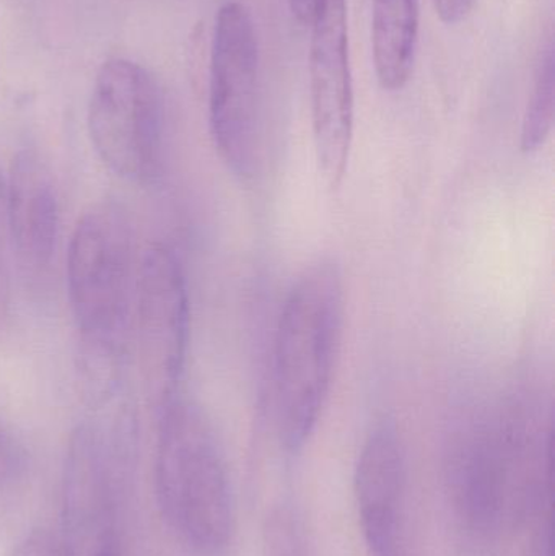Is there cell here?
Listing matches in <instances>:
<instances>
[{"label": "cell", "mask_w": 555, "mask_h": 556, "mask_svg": "<svg viewBox=\"0 0 555 556\" xmlns=\"http://www.w3.org/2000/svg\"><path fill=\"white\" fill-rule=\"evenodd\" d=\"M134 233L114 202L91 205L72 233L67 293L78 332L77 372L88 407L121 395L134 290Z\"/></svg>", "instance_id": "cell-1"}, {"label": "cell", "mask_w": 555, "mask_h": 556, "mask_svg": "<svg viewBox=\"0 0 555 556\" xmlns=\"http://www.w3.org/2000/svg\"><path fill=\"white\" fill-rule=\"evenodd\" d=\"M344 324V278L335 261H318L293 283L276 333L274 401L280 444L305 447L331 391Z\"/></svg>", "instance_id": "cell-2"}, {"label": "cell", "mask_w": 555, "mask_h": 556, "mask_svg": "<svg viewBox=\"0 0 555 556\" xmlns=\"http://www.w3.org/2000/svg\"><path fill=\"white\" fill-rule=\"evenodd\" d=\"M155 493L182 544L205 556L227 551L237 513L224 451L207 415L181 395L159 412Z\"/></svg>", "instance_id": "cell-3"}, {"label": "cell", "mask_w": 555, "mask_h": 556, "mask_svg": "<svg viewBox=\"0 0 555 556\" xmlns=\"http://www.w3.org/2000/svg\"><path fill=\"white\" fill-rule=\"evenodd\" d=\"M93 412L65 451L61 556H121L119 492L136 456V414L127 401Z\"/></svg>", "instance_id": "cell-4"}, {"label": "cell", "mask_w": 555, "mask_h": 556, "mask_svg": "<svg viewBox=\"0 0 555 556\" xmlns=\"http://www.w3.org/2000/svg\"><path fill=\"white\" fill-rule=\"evenodd\" d=\"M521 433L476 434L449 464V492L466 528L499 535L551 505L553 437L540 447Z\"/></svg>", "instance_id": "cell-5"}, {"label": "cell", "mask_w": 555, "mask_h": 556, "mask_svg": "<svg viewBox=\"0 0 555 556\" xmlns=\"http://www.w3.org/2000/svg\"><path fill=\"white\" fill-rule=\"evenodd\" d=\"M209 123L225 165L244 181L266 163L260 85V45L244 3L227 2L215 18L209 81Z\"/></svg>", "instance_id": "cell-6"}, {"label": "cell", "mask_w": 555, "mask_h": 556, "mask_svg": "<svg viewBox=\"0 0 555 556\" xmlns=\"http://www.w3.org/2000/svg\"><path fill=\"white\" fill-rule=\"evenodd\" d=\"M88 132L111 172L137 185L153 181L165 139V106L155 77L129 59H108L94 78Z\"/></svg>", "instance_id": "cell-7"}, {"label": "cell", "mask_w": 555, "mask_h": 556, "mask_svg": "<svg viewBox=\"0 0 555 556\" xmlns=\"http://www.w3.org/2000/svg\"><path fill=\"white\" fill-rule=\"evenodd\" d=\"M137 349L143 388L156 414L179 395L189 343V294L178 254L153 244L136 283Z\"/></svg>", "instance_id": "cell-8"}, {"label": "cell", "mask_w": 555, "mask_h": 556, "mask_svg": "<svg viewBox=\"0 0 555 556\" xmlns=\"http://www.w3.org/2000/svg\"><path fill=\"white\" fill-rule=\"evenodd\" d=\"M310 42V103L316 160L326 185L344 181L354 137V88L345 0H321Z\"/></svg>", "instance_id": "cell-9"}, {"label": "cell", "mask_w": 555, "mask_h": 556, "mask_svg": "<svg viewBox=\"0 0 555 556\" xmlns=\"http://www.w3.org/2000/svg\"><path fill=\"white\" fill-rule=\"evenodd\" d=\"M354 486L368 556H406V457L390 421L365 440Z\"/></svg>", "instance_id": "cell-10"}, {"label": "cell", "mask_w": 555, "mask_h": 556, "mask_svg": "<svg viewBox=\"0 0 555 556\" xmlns=\"http://www.w3.org/2000/svg\"><path fill=\"white\" fill-rule=\"evenodd\" d=\"M5 220L16 260L29 274L51 266L59 238V199L48 163L33 150L13 159L5 189Z\"/></svg>", "instance_id": "cell-11"}, {"label": "cell", "mask_w": 555, "mask_h": 556, "mask_svg": "<svg viewBox=\"0 0 555 556\" xmlns=\"http://www.w3.org/2000/svg\"><path fill=\"white\" fill-rule=\"evenodd\" d=\"M419 38V0H374L371 48L375 72L388 91L406 87Z\"/></svg>", "instance_id": "cell-12"}, {"label": "cell", "mask_w": 555, "mask_h": 556, "mask_svg": "<svg viewBox=\"0 0 555 556\" xmlns=\"http://www.w3.org/2000/svg\"><path fill=\"white\" fill-rule=\"evenodd\" d=\"M554 42L547 39V45L541 51L534 72L533 90L525 111L521 126V150L527 153L538 152L546 146L554 129L555 114V72Z\"/></svg>", "instance_id": "cell-13"}, {"label": "cell", "mask_w": 555, "mask_h": 556, "mask_svg": "<svg viewBox=\"0 0 555 556\" xmlns=\"http://www.w3.org/2000/svg\"><path fill=\"white\" fill-rule=\"evenodd\" d=\"M266 556H305L299 529L289 513L277 511L270 516L266 529Z\"/></svg>", "instance_id": "cell-14"}, {"label": "cell", "mask_w": 555, "mask_h": 556, "mask_svg": "<svg viewBox=\"0 0 555 556\" xmlns=\"http://www.w3.org/2000/svg\"><path fill=\"white\" fill-rule=\"evenodd\" d=\"M25 469V451L12 431L0 421V489L18 479Z\"/></svg>", "instance_id": "cell-15"}, {"label": "cell", "mask_w": 555, "mask_h": 556, "mask_svg": "<svg viewBox=\"0 0 555 556\" xmlns=\"http://www.w3.org/2000/svg\"><path fill=\"white\" fill-rule=\"evenodd\" d=\"M10 556H61L54 539L45 529H33L13 548Z\"/></svg>", "instance_id": "cell-16"}, {"label": "cell", "mask_w": 555, "mask_h": 556, "mask_svg": "<svg viewBox=\"0 0 555 556\" xmlns=\"http://www.w3.org/2000/svg\"><path fill=\"white\" fill-rule=\"evenodd\" d=\"M437 15L446 25H456L471 13L475 0H433Z\"/></svg>", "instance_id": "cell-17"}, {"label": "cell", "mask_w": 555, "mask_h": 556, "mask_svg": "<svg viewBox=\"0 0 555 556\" xmlns=\"http://www.w3.org/2000/svg\"><path fill=\"white\" fill-rule=\"evenodd\" d=\"M287 2H289L290 12L295 16L297 22L310 25L321 0H287Z\"/></svg>", "instance_id": "cell-18"}, {"label": "cell", "mask_w": 555, "mask_h": 556, "mask_svg": "<svg viewBox=\"0 0 555 556\" xmlns=\"http://www.w3.org/2000/svg\"><path fill=\"white\" fill-rule=\"evenodd\" d=\"M7 309H9V280H7L5 267L0 263V327L5 320Z\"/></svg>", "instance_id": "cell-19"}, {"label": "cell", "mask_w": 555, "mask_h": 556, "mask_svg": "<svg viewBox=\"0 0 555 556\" xmlns=\"http://www.w3.org/2000/svg\"><path fill=\"white\" fill-rule=\"evenodd\" d=\"M533 556H554L553 555V534H551L550 526L543 528V532L538 539L537 547H534Z\"/></svg>", "instance_id": "cell-20"}, {"label": "cell", "mask_w": 555, "mask_h": 556, "mask_svg": "<svg viewBox=\"0 0 555 556\" xmlns=\"http://www.w3.org/2000/svg\"><path fill=\"white\" fill-rule=\"evenodd\" d=\"M3 222H5V186H3V179L0 176V243H2ZM0 263H3L2 251H0Z\"/></svg>", "instance_id": "cell-21"}]
</instances>
